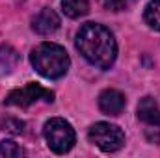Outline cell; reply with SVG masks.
Returning <instances> with one entry per match:
<instances>
[{
  "label": "cell",
  "mask_w": 160,
  "mask_h": 158,
  "mask_svg": "<svg viewBox=\"0 0 160 158\" xmlns=\"http://www.w3.org/2000/svg\"><path fill=\"white\" fill-rule=\"evenodd\" d=\"M75 45L80 54L99 69H110L118 56V43L114 34L97 22H86L77 32Z\"/></svg>",
  "instance_id": "6da1fadb"
},
{
  "label": "cell",
  "mask_w": 160,
  "mask_h": 158,
  "mask_svg": "<svg viewBox=\"0 0 160 158\" xmlns=\"http://www.w3.org/2000/svg\"><path fill=\"white\" fill-rule=\"evenodd\" d=\"M32 67L45 78H62L69 71V54L56 43H41L30 52Z\"/></svg>",
  "instance_id": "7a4b0ae2"
},
{
  "label": "cell",
  "mask_w": 160,
  "mask_h": 158,
  "mask_svg": "<svg viewBox=\"0 0 160 158\" xmlns=\"http://www.w3.org/2000/svg\"><path fill=\"white\" fill-rule=\"evenodd\" d=\"M43 136H45L50 151H54L56 155H63V153L71 151L77 141V134H75L71 123H67L62 117L48 119L43 126Z\"/></svg>",
  "instance_id": "3957f363"
},
{
  "label": "cell",
  "mask_w": 160,
  "mask_h": 158,
  "mask_svg": "<svg viewBox=\"0 0 160 158\" xmlns=\"http://www.w3.org/2000/svg\"><path fill=\"white\" fill-rule=\"evenodd\" d=\"M88 138H89L91 143H95L104 153L119 151L121 147L125 145V134H123V130L118 125H112V123H95L89 128Z\"/></svg>",
  "instance_id": "277c9868"
},
{
  "label": "cell",
  "mask_w": 160,
  "mask_h": 158,
  "mask_svg": "<svg viewBox=\"0 0 160 158\" xmlns=\"http://www.w3.org/2000/svg\"><path fill=\"white\" fill-rule=\"evenodd\" d=\"M38 101L52 102V101H54V93H52L50 89L39 86V84H36V82H30V84H26L24 87L13 89V91L6 97L4 104H8V106H19V108H28V106H32V104L38 102Z\"/></svg>",
  "instance_id": "5b68a950"
},
{
  "label": "cell",
  "mask_w": 160,
  "mask_h": 158,
  "mask_svg": "<svg viewBox=\"0 0 160 158\" xmlns=\"http://www.w3.org/2000/svg\"><path fill=\"white\" fill-rule=\"evenodd\" d=\"M58 28H60V17L50 7H43L39 13L32 19V30L36 34H39V36L54 34Z\"/></svg>",
  "instance_id": "8992f818"
},
{
  "label": "cell",
  "mask_w": 160,
  "mask_h": 158,
  "mask_svg": "<svg viewBox=\"0 0 160 158\" xmlns=\"http://www.w3.org/2000/svg\"><path fill=\"white\" fill-rule=\"evenodd\" d=\"M125 95L118 89H104L99 95V110L106 116H119L125 110Z\"/></svg>",
  "instance_id": "52a82bcc"
},
{
  "label": "cell",
  "mask_w": 160,
  "mask_h": 158,
  "mask_svg": "<svg viewBox=\"0 0 160 158\" xmlns=\"http://www.w3.org/2000/svg\"><path fill=\"white\" fill-rule=\"evenodd\" d=\"M138 119L149 126L147 130L160 128V106L153 97H143L138 102Z\"/></svg>",
  "instance_id": "ba28073f"
},
{
  "label": "cell",
  "mask_w": 160,
  "mask_h": 158,
  "mask_svg": "<svg viewBox=\"0 0 160 158\" xmlns=\"http://www.w3.org/2000/svg\"><path fill=\"white\" fill-rule=\"evenodd\" d=\"M63 13L69 19H80L89 9V0H62Z\"/></svg>",
  "instance_id": "9c48e42d"
},
{
  "label": "cell",
  "mask_w": 160,
  "mask_h": 158,
  "mask_svg": "<svg viewBox=\"0 0 160 158\" xmlns=\"http://www.w3.org/2000/svg\"><path fill=\"white\" fill-rule=\"evenodd\" d=\"M143 21H145L153 30L160 32V0H151V2L145 6Z\"/></svg>",
  "instance_id": "30bf717a"
},
{
  "label": "cell",
  "mask_w": 160,
  "mask_h": 158,
  "mask_svg": "<svg viewBox=\"0 0 160 158\" xmlns=\"http://www.w3.org/2000/svg\"><path fill=\"white\" fill-rule=\"evenodd\" d=\"M19 62L17 52L9 47V45H2L0 47V69L2 71H11V67Z\"/></svg>",
  "instance_id": "8fae6325"
},
{
  "label": "cell",
  "mask_w": 160,
  "mask_h": 158,
  "mask_svg": "<svg viewBox=\"0 0 160 158\" xmlns=\"http://www.w3.org/2000/svg\"><path fill=\"white\" fill-rule=\"evenodd\" d=\"M22 155V149L15 141H0V158H17Z\"/></svg>",
  "instance_id": "7c38bea8"
},
{
  "label": "cell",
  "mask_w": 160,
  "mask_h": 158,
  "mask_svg": "<svg viewBox=\"0 0 160 158\" xmlns=\"http://www.w3.org/2000/svg\"><path fill=\"white\" fill-rule=\"evenodd\" d=\"M106 9H112V11H123V9H128L136 0H99Z\"/></svg>",
  "instance_id": "4fadbf2b"
}]
</instances>
